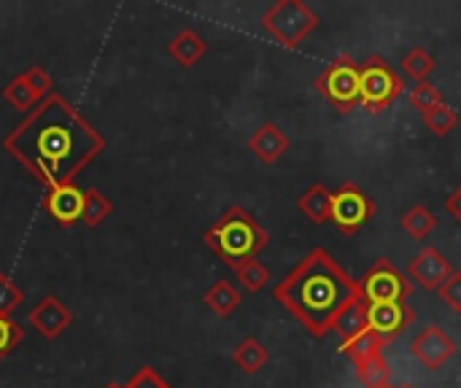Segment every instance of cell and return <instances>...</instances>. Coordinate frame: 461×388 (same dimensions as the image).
<instances>
[{
    "label": "cell",
    "mask_w": 461,
    "mask_h": 388,
    "mask_svg": "<svg viewBox=\"0 0 461 388\" xmlns=\"http://www.w3.org/2000/svg\"><path fill=\"white\" fill-rule=\"evenodd\" d=\"M3 149L43 186L73 184V178L92 165L105 138L57 92L43 97L22 124H16Z\"/></svg>",
    "instance_id": "1"
},
{
    "label": "cell",
    "mask_w": 461,
    "mask_h": 388,
    "mask_svg": "<svg viewBox=\"0 0 461 388\" xmlns=\"http://www.w3.org/2000/svg\"><path fill=\"white\" fill-rule=\"evenodd\" d=\"M273 297L313 338H327L343 311L362 300L359 284L327 248H313L284 281H278Z\"/></svg>",
    "instance_id": "2"
},
{
    "label": "cell",
    "mask_w": 461,
    "mask_h": 388,
    "mask_svg": "<svg viewBox=\"0 0 461 388\" xmlns=\"http://www.w3.org/2000/svg\"><path fill=\"white\" fill-rule=\"evenodd\" d=\"M205 246L232 270L249 259H257L262 248H267L270 235L259 227V221L240 205L227 208L203 235Z\"/></svg>",
    "instance_id": "3"
},
{
    "label": "cell",
    "mask_w": 461,
    "mask_h": 388,
    "mask_svg": "<svg viewBox=\"0 0 461 388\" xmlns=\"http://www.w3.org/2000/svg\"><path fill=\"white\" fill-rule=\"evenodd\" d=\"M262 27L284 49H297L319 27V14L303 0H278L262 14Z\"/></svg>",
    "instance_id": "4"
},
{
    "label": "cell",
    "mask_w": 461,
    "mask_h": 388,
    "mask_svg": "<svg viewBox=\"0 0 461 388\" xmlns=\"http://www.w3.org/2000/svg\"><path fill=\"white\" fill-rule=\"evenodd\" d=\"M316 89L330 100V105L338 113H351L357 105H362L359 92V65L348 54H338L316 78Z\"/></svg>",
    "instance_id": "5"
},
{
    "label": "cell",
    "mask_w": 461,
    "mask_h": 388,
    "mask_svg": "<svg viewBox=\"0 0 461 388\" xmlns=\"http://www.w3.org/2000/svg\"><path fill=\"white\" fill-rule=\"evenodd\" d=\"M359 92L362 105L381 113L405 92V78L381 54H373L365 65H359Z\"/></svg>",
    "instance_id": "6"
},
{
    "label": "cell",
    "mask_w": 461,
    "mask_h": 388,
    "mask_svg": "<svg viewBox=\"0 0 461 388\" xmlns=\"http://www.w3.org/2000/svg\"><path fill=\"white\" fill-rule=\"evenodd\" d=\"M359 294L367 305L378 302H405L413 294V284L405 273L394 267L392 259H378L359 281Z\"/></svg>",
    "instance_id": "7"
},
{
    "label": "cell",
    "mask_w": 461,
    "mask_h": 388,
    "mask_svg": "<svg viewBox=\"0 0 461 388\" xmlns=\"http://www.w3.org/2000/svg\"><path fill=\"white\" fill-rule=\"evenodd\" d=\"M375 213V203L351 181L340 184L332 192V208H330V221L343 232V235H357Z\"/></svg>",
    "instance_id": "8"
},
{
    "label": "cell",
    "mask_w": 461,
    "mask_h": 388,
    "mask_svg": "<svg viewBox=\"0 0 461 388\" xmlns=\"http://www.w3.org/2000/svg\"><path fill=\"white\" fill-rule=\"evenodd\" d=\"M411 351L427 370H440L456 354V343L443 327L429 324L411 340Z\"/></svg>",
    "instance_id": "9"
},
{
    "label": "cell",
    "mask_w": 461,
    "mask_h": 388,
    "mask_svg": "<svg viewBox=\"0 0 461 388\" xmlns=\"http://www.w3.org/2000/svg\"><path fill=\"white\" fill-rule=\"evenodd\" d=\"M451 273H454L451 262H448L435 246L421 248V251L408 262V281L416 284V286H421L424 292H438V289L448 281Z\"/></svg>",
    "instance_id": "10"
},
{
    "label": "cell",
    "mask_w": 461,
    "mask_h": 388,
    "mask_svg": "<svg viewBox=\"0 0 461 388\" xmlns=\"http://www.w3.org/2000/svg\"><path fill=\"white\" fill-rule=\"evenodd\" d=\"M43 208L59 227H73L84 213V189L76 184H54L43 192Z\"/></svg>",
    "instance_id": "11"
},
{
    "label": "cell",
    "mask_w": 461,
    "mask_h": 388,
    "mask_svg": "<svg viewBox=\"0 0 461 388\" xmlns=\"http://www.w3.org/2000/svg\"><path fill=\"white\" fill-rule=\"evenodd\" d=\"M413 319L416 316L408 308V302H378V305H367V329L375 332L386 343H392L394 338H400L405 332V327L413 324Z\"/></svg>",
    "instance_id": "12"
},
{
    "label": "cell",
    "mask_w": 461,
    "mask_h": 388,
    "mask_svg": "<svg viewBox=\"0 0 461 388\" xmlns=\"http://www.w3.org/2000/svg\"><path fill=\"white\" fill-rule=\"evenodd\" d=\"M27 321L32 324V329L43 338V340H57L70 324H73V313L59 302V297L46 294L30 313Z\"/></svg>",
    "instance_id": "13"
},
{
    "label": "cell",
    "mask_w": 461,
    "mask_h": 388,
    "mask_svg": "<svg viewBox=\"0 0 461 388\" xmlns=\"http://www.w3.org/2000/svg\"><path fill=\"white\" fill-rule=\"evenodd\" d=\"M249 151L265 162V165H276L286 151H289V135L273 124V122H265L259 130H254V135L249 138Z\"/></svg>",
    "instance_id": "14"
},
{
    "label": "cell",
    "mask_w": 461,
    "mask_h": 388,
    "mask_svg": "<svg viewBox=\"0 0 461 388\" xmlns=\"http://www.w3.org/2000/svg\"><path fill=\"white\" fill-rule=\"evenodd\" d=\"M167 51H170V57H173L181 68H192V65H197V62L205 57L208 43H205V38H203L197 30L184 27V30H178V32L170 38Z\"/></svg>",
    "instance_id": "15"
},
{
    "label": "cell",
    "mask_w": 461,
    "mask_h": 388,
    "mask_svg": "<svg viewBox=\"0 0 461 388\" xmlns=\"http://www.w3.org/2000/svg\"><path fill=\"white\" fill-rule=\"evenodd\" d=\"M297 208L303 211V216L313 224H327L330 221V208H332V192L324 184H313L311 189H305V194H300Z\"/></svg>",
    "instance_id": "16"
},
{
    "label": "cell",
    "mask_w": 461,
    "mask_h": 388,
    "mask_svg": "<svg viewBox=\"0 0 461 388\" xmlns=\"http://www.w3.org/2000/svg\"><path fill=\"white\" fill-rule=\"evenodd\" d=\"M232 362L238 365V370H240V373H246V375H257L259 370H265V367H267L270 354H267V348L262 346V340H259V338H243V340L235 346V351H232Z\"/></svg>",
    "instance_id": "17"
},
{
    "label": "cell",
    "mask_w": 461,
    "mask_h": 388,
    "mask_svg": "<svg viewBox=\"0 0 461 388\" xmlns=\"http://www.w3.org/2000/svg\"><path fill=\"white\" fill-rule=\"evenodd\" d=\"M203 302H205L208 311H213L219 319H230V316L240 308L243 297H240V292H238L230 281H216V284L203 294Z\"/></svg>",
    "instance_id": "18"
},
{
    "label": "cell",
    "mask_w": 461,
    "mask_h": 388,
    "mask_svg": "<svg viewBox=\"0 0 461 388\" xmlns=\"http://www.w3.org/2000/svg\"><path fill=\"white\" fill-rule=\"evenodd\" d=\"M384 348H386V340H381L375 332L365 329L362 335H357L354 340L343 343L340 346V354L351 359V365H359V362H367V359H375V356H384Z\"/></svg>",
    "instance_id": "19"
},
{
    "label": "cell",
    "mask_w": 461,
    "mask_h": 388,
    "mask_svg": "<svg viewBox=\"0 0 461 388\" xmlns=\"http://www.w3.org/2000/svg\"><path fill=\"white\" fill-rule=\"evenodd\" d=\"M111 213H113V203H111L97 186L84 189V213H81V224H86V227H100Z\"/></svg>",
    "instance_id": "20"
},
{
    "label": "cell",
    "mask_w": 461,
    "mask_h": 388,
    "mask_svg": "<svg viewBox=\"0 0 461 388\" xmlns=\"http://www.w3.org/2000/svg\"><path fill=\"white\" fill-rule=\"evenodd\" d=\"M400 227L413 238V240H424L435 232L438 227V216L427 208V205H413L402 219H400Z\"/></svg>",
    "instance_id": "21"
},
{
    "label": "cell",
    "mask_w": 461,
    "mask_h": 388,
    "mask_svg": "<svg viewBox=\"0 0 461 388\" xmlns=\"http://www.w3.org/2000/svg\"><path fill=\"white\" fill-rule=\"evenodd\" d=\"M365 329H367V305H365L362 300H357L354 305H348V308L343 311V316L335 321V329H332V332H338L340 340L348 343V340H354L357 335H362Z\"/></svg>",
    "instance_id": "22"
},
{
    "label": "cell",
    "mask_w": 461,
    "mask_h": 388,
    "mask_svg": "<svg viewBox=\"0 0 461 388\" xmlns=\"http://www.w3.org/2000/svg\"><path fill=\"white\" fill-rule=\"evenodd\" d=\"M357 378L367 388H389L392 386V365L386 362V356H375L367 362L354 365Z\"/></svg>",
    "instance_id": "23"
},
{
    "label": "cell",
    "mask_w": 461,
    "mask_h": 388,
    "mask_svg": "<svg viewBox=\"0 0 461 388\" xmlns=\"http://www.w3.org/2000/svg\"><path fill=\"white\" fill-rule=\"evenodd\" d=\"M3 100H8L16 111H32L41 97L30 89V84L22 76H14L5 86H3Z\"/></svg>",
    "instance_id": "24"
},
{
    "label": "cell",
    "mask_w": 461,
    "mask_h": 388,
    "mask_svg": "<svg viewBox=\"0 0 461 388\" xmlns=\"http://www.w3.org/2000/svg\"><path fill=\"white\" fill-rule=\"evenodd\" d=\"M402 70H405L411 78H416V84H421V81H427V78L435 73V57H432L427 49L416 46V49H411V51L402 57Z\"/></svg>",
    "instance_id": "25"
},
{
    "label": "cell",
    "mask_w": 461,
    "mask_h": 388,
    "mask_svg": "<svg viewBox=\"0 0 461 388\" xmlns=\"http://www.w3.org/2000/svg\"><path fill=\"white\" fill-rule=\"evenodd\" d=\"M235 275H238L240 286H243L246 292H251V294L262 292V289L267 286V281H270V270H267L259 259H249V262L238 265V267H235Z\"/></svg>",
    "instance_id": "26"
},
{
    "label": "cell",
    "mask_w": 461,
    "mask_h": 388,
    "mask_svg": "<svg viewBox=\"0 0 461 388\" xmlns=\"http://www.w3.org/2000/svg\"><path fill=\"white\" fill-rule=\"evenodd\" d=\"M421 119H424L427 130H432V135H438V138L451 135L459 127V113L454 108H448L446 103L438 105V108H432V111H427Z\"/></svg>",
    "instance_id": "27"
},
{
    "label": "cell",
    "mask_w": 461,
    "mask_h": 388,
    "mask_svg": "<svg viewBox=\"0 0 461 388\" xmlns=\"http://www.w3.org/2000/svg\"><path fill=\"white\" fill-rule=\"evenodd\" d=\"M411 105L424 116L427 111H432V108L443 105V95H440V89H438L435 84L421 81V84H416V86L411 89Z\"/></svg>",
    "instance_id": "28"
},
{
    "label": "cell",
    "mask_w": 461,
    "mask_h": 388,
    "mask_svg": "<svg viewBox=\"0 0 461 388\" xmlns=\"http://www.w3.org/2000/svg\"><path fill=\"white\" fill-rule=\"evenodd\" d=\"M24 340L22 324H16L11 316H0V362Z\"/></svg>",
    "instance_id": "29"
},
{
    "label": "cell",
    "mask_w": 461,
    "mask_h": 388,
    "mask_svg": "<svg viewBox=\"0 0 461 388\" xmlns=\"http://www.w3.org/2000/svg\"><path fill=\"white\" fill-rule=\"evenodd\" d=\"M22 302H24V292L5 273H0V316H11Z\"/></svg>",
    "instance_id": "30"
},
{
    "label": "cell",
    "mask_w": 461,
    "mask_h": 388,
    "mask_svg": "<svg viewBox=\"0 0 461 388\" xmlns=\"http://www.w3.org/2000/svg\"><path fill=\"white\" fill-rule=\"evenodd\" d=\"M103 388H173L154 367H140L135 375H130V381L127 383H108V386Z\"/></svg>",
    "instance_id": "31"
},
{
    "label": "cell",
    "mask_w": 461,
    "mask_h": 388,
    "mask_svg": "<svg viewBox=\"0 0 461 388\" xmlns=\"http://www.w3.org/2000/svg\"><path fill=\"white\" fill-rule=\"evenodd\" d=\"M27 84H30V89L43 100V97H49L51 92H54V78L41 68V65H30L24 73H19Z\"/></svg>",
    "instance_id": "32"
},
{
    "label": "cell",
    "mask_w": 461,
    "mask_h": 388,
    "mask_svg": "<svg viewBox=\"0 0 461 388\" xmlns=\"http://www.w3.org/2000/svg\"><path fill=\"white\" fill-rule=\"evenodd\" d=\"M440 292V300L454 311V313H461V270H454L448 275V281L438 289Z\"/></svg>",
    "instance_id": "33"
},
{
    "label": "cell",
    "mask_w": 461,
    "mask_h": 388,
    "mask_svg": "<svg viewBox=\"0 0 461 388\" xmlns=\"http://www.w3.org/2000/svg\"><path fill=\"white\" fill-rule=\"evenodd\" d=\"M446 211H448L456 221H461V186L459 189H454V192L446 197Z\"/></svg>",
    "instance_id": "34"
},
{
    "label": "cell",
    "mask_w": 461,
    "mask_h": 388,
    "mask_svg": "<svg viewBox=\"0 0 461 388\" xmlns=\"http://www.w3.org/2000/svg\"><path fill=\"white\" fill-rule=\"evenodd\" d=\"M400 388H413V386H400Z\"/></svg>",
    "instance_id": "35"
},
{
    "label": "cell",
    "mask_w": 461,
    "mask_h": 388,
    "mask_svg": "<svg viewBox=\"0 0 461 388\" xmlns=\"http://www.w3.org/2000/svg\"><path fill=\"white\" fill-rule=\"evenodd\" d=\"M389 388H400V386H389Z\"/></svg>",
    "instance_id": "36"
}]
</instances>
